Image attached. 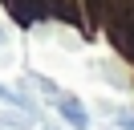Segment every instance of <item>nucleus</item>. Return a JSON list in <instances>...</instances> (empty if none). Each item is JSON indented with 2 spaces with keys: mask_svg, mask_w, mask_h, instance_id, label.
Returning <instances> with one entry per match:
<instances>
[{
  "mask_svg": "<svg viewBox=\"0 0 134 130\" xmlns=\"http://www.w3.org/2000/svg\"><path fill=\"white\" fill-rule=\"evenodd\" d=\"M122 130H134V122H130V118H126V122H122Z\"/></svg>",
  "mask_w": 134,
  "mask_h": 130,
  "instance_id": "obj_1",
  "label": "nucleus"
}]
</instances>
